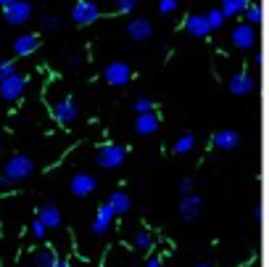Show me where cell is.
Here are the masks:
<instances>
[{"mask_svg": "<svg viewBox=\"0 0 269 267\" xmlns=\"http://www.w3.org/2000/svg\"><path fill=\"white\" fill-rule=\"evenodd\" d=\"M32 175H35V162L27 153H13V156H8L3 172H0V188L19 185V183L29 180Z\"/></svg>", "mask_w": 269, "mask_h": 267, "instance_id": "1", "label": "cell"}, {"mask_svg": "<svg viewBox=\"0 0 269 267\" xmlns=\"http://www.w3.org/2000/svg\"><path fill=\"white\" fill-rule=\"evenodd\" d=\"M124 159H127V148L116 146V143H103L95 151V164L101 169H116V167L124 164Z\"/></svg>", "mask_w": 269, "mask_h": 267, "instance_id": "2", "label": "cell"}, {"mask_svg": "<svg viewBox=\"0 0 269 267\" xmlns=\"http://www.w3.org/2000/svg\"><path fill=\"white\" fill-rule=\"evenodd\" d=\"M101 19V8L98 3H92V0H77L71 6V21L77 27H90Z\"/></svg>", "mask_w": 269, "mask_h": 267, "instance_id": "3", "label": "cell"}, {"mask_svg": "<svg viewBox=\"0 0 269 267\" xmlns=\"http://www.w3.org/2000/svg\"><path fill=\"white\" fill-rule=\"evenodd\" d=\"M103 80H106L111 87H124V85H130V80H132V66L124 64V61H111V64H106V69H103Z\"/></svg>", "mask_w": 269, "mask_h": 267, "instance_id": "4", "label": "cell"}, {"mask_svg": "<svg viewBox=\"0 0 269 267\" xmlns=\"http://www.w3.org/2000/svg\"><path fill=\"white\" fill-rule=\"evenodd\" d=\"M24 90H27V77L16 72L13 77H8V80L0 82V98L8 101V103H16L24 96Z\"/></svg>", "mask_w": 269, "mask_h": 267, "instance_id": "5", "label": "cell"}, {"mask_svg": "<svg viewBox=\"0 0 269 267\" xmlns=\"http://www.w3.org/2000/svg\"><path fill=\"white\" fill-rule=\"evenodd\" d=\"M51 114H53V119L58 124H71L79 117V106H77V101L71 96H66V98H61V101H56L51 106Z\"/></svg>", "mask_w": 269, "mask_h": 267, "instance_id": "6", "label": "cell"}, {"mask_svg": "<svg viewBox=\"0 0 269 267\" xmlns=\"http://www.w3.org/2000/svg\"><path fill=\"white\" fill-rule=\"evenodd\" d=\"M29 16H32V3H27V0H16V3H11V6L3 8V19H6L11 27L27 24Z\"/></svg>", "mask_w": 269, "mask_h": 267, "instance_id": "7", "label": "cell"}, {"mask_svg": "<svg viewBox=\"0 0 269 267\" xmlns=\"http://www.w3.org/2000/svg\"><path fill=\"white\" fill-rule=\"evenodd\" d=\"M95 188H98V183H95V177L87 175V172H77V175L69 177V191L77 198H87Z\"/></svg>", "mask_w": 269, "mask_h": 267, "instance_id": "8", "label": "cell"}, {"mask_svg": "<svg viewBox=\"0 0 269 267\" xmlns=\"http://www.w3.org/2000/svg\"><path fill=\"white\" fill-rule=\"evenodd\" d=\"M180 217L185 219V222H195V219L201 217V209H203V198L193 191V193H187L180 198Z\"/></svg>", "mask_w": 269, "mask_h": 267, "instance_id": "9", "label": "cell"}, {"mask_svg": "<svg viewBox=\"0 0 269 267\" xmlns=\"http://www.w3.org/2000/svg\"><path fill=\"white\" fill-rule=\"evenodd\" d=\"M185 32H187L190 37H198V40L209 37V35H211V27H209V21H206V13H193V16H187Z\"/></svg>", "mask_w": 269, "mask_h": 267, "instance_id": "10", "label": "cell"}, {"mask_svg": "<svg viewBox=\"0 0 269 267\" xmlns=\"http://www.w3.org/2000/svg\"><path fill=\"white\" fill-rule=\"evenodd\" d=\"M37 219L47 230H56V228L63 225V214H61V209L56 207V204H42V207L37 209Z\"/></svg>", "mask_w": 269, "mask_h": 267, "instance_id": "11", "label": "cell"}, {"mask_svg": "<svg viewBox=\"0 0 269 267\" xmlns=\"http://www.w3.org/2000/svg\"><path fill=\"white\" fill-rule=\"evenodd\" d=\"M232 42H235V48H240V51L253 48V42H256V29L251 24H237L232 29Z\"/></svg>", "mask_w": 269, "mask_h": 267, "instance_id": "12", "label": "cell"}, {"mask_svg": "<svg viewBox=\"0 0 269 267\" xmlns=\"http://www.w3.org/2000/svg\"><path fill=\"white\" fill-rule=\"evenodd\" d=\"M40 48V35L37 32H27V35H19V37H16L13 40V53L16 56H32V53H35Z\"/></svg>", "mask_w": 269, "mask_h": 267, "instance_id": "13", "label": "cell"}, {"mask_svg": "<svg viewBox=\"0 0 269 267\" xmlns=\"http://www.w3.org/2000/svg\"><path fill=\"white\" fill-rule=\"evenodd\" d=\"M114 217H116V212L111 209L108 204H101V207H98V214H95L92 225H90V230H92L95 235H103L111 225H114Z\"/></svg>", "mask_w": 269, "mask_h": 267, "instance_id": "14", "label": "cell"}, {"mask_svg": "<svg viewBox=\"0 0 269 267\" xmlns=\"http://www.w3.org/2000/svg\"><path fill=\"white\" fill-rule=\"evenodd\" d=\"M127 35L135 42H145L153 37V24L148 19H132V21H127Z\"/></svg>", "mask_w": 269, "mask_h": 267, "instance_id": "15", "label": "cell"}, {"mask_svg": "<svg viewBox=\"0 0 269 267\" xmlns=\"http://www.w3.org/2000/svg\"><path fill=\"white\" fill-rule=\"evenodd\" d=\"M211 143L219 151H235L237 146H240V132L237 130H216L211 135Z\"/></svg>", "mask_w": 269, "mask_h": 267, "instance_id": "16", "label": "cell"}, {"mask_svg": "<svg viewBox=\"0 0 269 267\" xmlns=\"http://www.w3.org/2000/svg\"><path fill=\"white\" fill-rule=\"evenodd\" d=\"M227 87H230L232 96H248V93L253 90V77L248 72H235L230 77V85Z\"/></svg>", "mask_w": 269, "mask_h": 267, "instance_id": "17", "label": "cell"}, {"mask_svg": "<svg viewBox=\"0 0 269 267\" xmlns=\"http://www.w3.org/2000/svg\"><path fill=\"white\" fill-rule=\"evenodd\" d=\"M158 127H161V119H158V114H153V112L140 114L137 122H135V132L137 135H156Z\"/></svg>", "mask_w": 269, "mask_h": 267, "instance_id": "18", "label": "cell"}, {"mask_svg": "<svg viewBox=\"0 0 269 267\" xmlns=\"http://www.w3.org/2000/svg\"><path fill=\"white\" fill-rule=\"evenodd\" d=\"M29 259H32V267H53L58 262V254L51 246H40L29 254Z\"/></svg>", "mask_w": 269, "mask_h": 267, "instance_id": "19", "label": "cell"}, {"mask_svg": "<svg viewBox=\"0 0 269 267\" xmlns=\"http://www.w3.org/2000/svg\"><path fill=\"white\" fill-rule=\"evenodd\" d=\"M106 204L116 212V217H119V214H127V212L132 209V198H130V193H124V191H114V193L108 196Z\"/></svg>", "mask_w": 269, "mask_h": 267, "instance_id": "20", "label": "cell"}, {"mask_svg": "<svg viewBox=\"0 0 269 267\" xmlns=\"http://www.w3.org/2000/svg\"><path fill=\"white\" fill-rule=\"evenodd\" d=\"M195 148V135L193 132H185V135H180L177 140H174V153H177V156H187L190 151H193Z\"/></svg>", "mask_w": 269, "mask_h": 267, "instance_id": "21", "label": "cell"}, {"mask_svg": "<svg viewBox=\"0 0 269 267\" xmlns=\"http://www.w3.org/2000/svg\"><path fill=\"white\" fill-rule=\"evenodd\" d=\"M251 3L248 0H222V13H225V19H232V16H237V13H243L246 8H248Z\"/></svg>", "mask_w": 269, "mask_h": 267, "instance_id": "22", "label": "cell"}, {"mask_svg": "<svg viewBox=\"0 0 269 267\" xmlns=\"http://www.w3.org/2000/svg\"><path fill=\"white\" fill-rule=\"evenodd\" d=\"M132 246L140 249V251H151V249H153V235H151V230H140V233H135Z\"/></svg>", "mask_w": 269, "mask_h": 267, "instance_id": "23", "label": "cell"}, {"mask_svg": "<svg viewBox=\"0 0 269 267\" xmlns=\"http://www.w3.org/2000/svg\"><path fill=\"white\" fill-rule=\"evenodd\" d=\"M206 21H209V27H211V32H214V29H222V27H225V13H222L219 8H211L209 13H206Z\"/></svg>", "mask_w": 269, "mask_h": 267, "instance_id": "24", "label": "cell"}, {"mask_svg": "<svg viewBox=\"0 0 269 267\" xmlns=\"http://www.w3.org/2000/svg\"><path fill=\"white\" fill-rule=\"evenodd\" d=\"M40 27H42V32H58V29H61V19L53 16V13H45V16L40 19Z\"/></svg>", "mask_w": 269, "mask_h": 267, "instance_id": "25", "label": "cell"}, {"mask_svg": "<svg viewBox=\"0 0 269 267\" xmlns=\"http://www.w3.org/2000/svg\"><path fill=\"white\" fill-rule=\"evenodd\" d=\"M261 21V6L259 3H251L248 8H246V24H259Z\"/></svg>", "mask_w": 269, "mask_h": 267, "instance_id": "26", "label": "cell"}, {"mask_svg": "<svg viewBox=\"0 0 269 267\" xmlns=\"http://www.w3.org/2000/svg\"><path fill=\"white\" fill-rule=\"evenodd\" d=\"M29 233H32V238H37V241H42L45 238V235H47V228L40 222V219L35 217V219H32V225H29Z\"/></svg>", "mask_w": 269, "mask_h": 267, "instance_id": "27", "label": "cell"}, {"mask_svg": "<svg viewBox=\"0 0 269 267\" xmlns=\"http://www.w3.org/2000/svg\"><path fill=\"white\" fill-rule=\"evenodd\" d=\"M137 3H140V0H116V3H114V11H116V13H132V11L137 8Z\"/></svg>", "mask_w": 269, "mask_h": 267, "instance_id": "28", "label": "cell"}, {"mask_svg": "<svg viewBox=\"0 0 269 267\" xmlns=\"http://www.w3.org/2000/svg\"><path fill=\"white\" fill-rule=\"evenodd\" d=\"M13 74H16V64H13V61H0V82L8 80V77H13Z\"/></svg>", "mask_w": 269, "mask_h": 267, "instance_id": "29", "label": "cell"}, {"mask_svg": "<svg viewBox=\"0 0 269 267\" xmlns=\"http://www.w3.org/2000/svg\"><path fill=\"white\" fill-rule=\"evenodd\" d=\"M135 112H137V117L153 112V101H151V98H137V101H135Z\"/></svg>", "mask_w": 269, "mask_h": 267, "instance_id": "30", "label": "cell"}, {"mask_svg": "<svg viewBox=\"0 0 269 267\" xmlns=\"http://www.w3.org/2000/svg\"><path fill=\"white\" fill-rule=\"evenodd\" d=\"M180 8V0H158V13H174Z\"/></svg>", "mask_w": 269, "mask_h": 267, "instance_id": "31", "label": "cell"}, {"mask_svg": "<svg viewBox=\"0 0 269 267\" xmlns=\"http://www.w3.org/2000/svg\"><path fill=\"white\" fill-rule=\"evenodd\" d=\"M193 185H195V183H193V177H182V180H180V193H182V196L193 193Z\"/></svg>", "mask_w": 269, "mask_h": 267, "instance_id": "32", "label": "cell"}, {"mask_svg": "<svg viewBox=\"0 0 269 267\" xmlns=\"http://www.w3.org/2000/svg\"><path fill=\"white\" fill-rule=\"evenodd\" d=\"M69 66H71V69H79V66H82V56L71 53V56H69Z\"/></svg>", "mask_w": 269, "mask_h": 267, "instance_id": "33", "label": "cell"}, {"mask_svg": "<svg viewBox=\"0 0 269 267\" xmlns=\"http://www.w3.org/2000/svg\"><path fill=\"white\" fill-rule=\"evenodd\" d=\"M145 267H161V262H158V257H151V259L145 262Z\"/></svg>", "mask_w": 269, "mask_h": 267, "instance_id": "34", "label": "cell"}, {"mask_svg": "<svg viewBox=\"0 0 269 267\" xmlns=\"http://www.w3.org/2000/svg\"><path fill=\"white\" fill-rule=\"evenodd\" d=\"M53 267H69V262H66V259H58V262H56Z\"/></svg>", "mask_w": 269, "mask_h": 267, "instance_id": "35", "label": "cell"}, {"mask_svg": "<svg viewBox=\"0 0 269 267\" xmlns=\"http://www.w3.org/2000/svg\"><path fill=\"white\" fill-rule=\"evenodd\" d=\"M11 3H16V0H0V8H6V6H11Z\"/></svg>", "mask_w": 269, "mask_h": 267, "instance_id": "36", "label": "cell"}, {"mask_svg": "<svg viewBox=\"0 0 269 267\" xmlns=\"http://www.w3.org/2000/svg\"><path fill=\"white\" fill-rule=\"evenodd\" d=\"M195 267H211V264H206V262H201V264H195Z\"/></svg>", "mask_w": 269, "mask_h": 267, "instance_id": "37", "label": "cell"}, {"mask_svg": "<svg viewBox=\"0 0 269 267\" xmlns=\"http://www.w3.org/2000/svg\"><path fill=\"white\" fill-rule=\"evenodd\" d=\"M0 151H3V138H0Z\"/></svg>", "mask_w": 269, "mask_h": 267, "instance_id": "38", "label": "cell"}]
</instances>
